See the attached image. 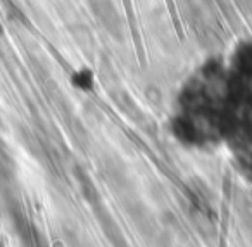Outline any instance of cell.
Listing matches in <instances>:
<instances>
[{
  "label": "cell",
  "instance_id": "6da1fadb",
  "mask_svg": "<svg viewBox=\"0 0 252 247\" xmlns=\"http://www.w3.org/2000/svg\"><path fill=\"white\" fill-rule=\"evenodd\" d=\"M97 18L100 19V23L105 26V28L109 30L111 33H119V30H121V25H119V18H118V12H116V9L112 7L111 4L105 5V9L102 7V11H97Z\"/></svg>",
  "mask_w": 252,
  "mask_h": 247
}]
</instances>
